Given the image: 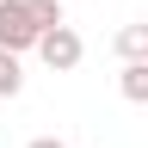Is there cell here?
Segmentation results:
<instances>
[{"instance_id": "cell-1", "label": "cell", "mask_w": 148, "mask_h": 148, "mask_svg": "<svg viewBox=\"0 0 148 148\" xmlns=\"http://www.w3.org/2000/svg\"><path fill=\"white\" fill-rule=\"evenodd\" d=\"M43 43V25H37V12H31V0H0V49H12V56H25Z\"/></svg>"}, {"instance_id": "cell-2", "label": "cell", "mask_w": 148, "mask_h": 148, "mask_svg": "<svg viewBox=\"0 0 148 148\" xmlns=\"http://www.w3.org/2000/svg\"><path fill=\"white\" fill-rule=\"evenodd\" d=\"M80 56H86V43H80V31H74V25L49 31L43 43H37V62H43L49 74H68V68H80Z\"/></svg>"}, {"instance_id": "cell-3", "label": "cell", "mask_w": 148, "mask_h": 148, "mask_svg": "<svg viewBox=\"0 0 148 148\" xmlns=\"http://www.w3.org/2000/svg\"><path fill=\"white\" fill-rule=\"evenodd\" d=\"M117 86H123V99H130V105H148V62H123Z\"/></svg>"}, {"instance_id": "cell-4", "label": "cell", "mask_w": 148, "mask_h": 148, "mask_svg": "<svg viewBox=\"0 0 148 148\" xmlns=\"http://www.w3.org/2000/svg\"><path fill=\"white\" fill-rule=\"evenodd\" d=\"M117 56L123 62H148V25H123L117 31Z\"/></svg>"}, {"instance_id": "cell-5", "label": "cell", "mask_w": 148, "mask_h": 148, "mask_svg": "<svg viewBox=\"0 0 148 148\" xmlns=\"http://www.w3.org/2000/svg\"><path fill=\"white\" fill-rule=\"evenodd\" d=\"M18 92H25V68L12 49H0V99H18Z\"/></svg>"}, {"instance_id": "cell-6", "label": "cell", "mask_w": 148, "mask_h": 148, "mask_svg": "<svg viewBox=\"0 0 148 148\" xmlns=\"http://www.w3.org/2000/svg\"><path fill=\"white\" fill-rule=\"evenodd\" d=\"M31 12H37V25H43V37L68 25V18H62V0H31Z\"/></svg>"}, {"instance_id": "cell-7", "label": "cell", "mask_w": 148, "mask_h": 148, "mask_svg": "<svg viewBox=\"0 0 148 148\" xmlns=\"http://www.w3.org/2000/svg\"><path fill=\"white\" fill-rule=\"evenodd\" d=\"M31 148H68V142H56V136H37V142H31Z\"/></svg>"}]
</instances>
